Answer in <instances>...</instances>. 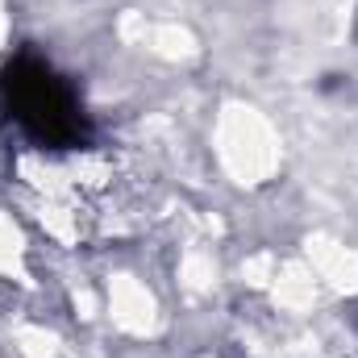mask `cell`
<instances>
[{
  "label": "cell",
  "instance_id": "cell-1",
  "mask_svg": "<svg viewBox=\"0 0 358 358\" xmlns=\"http://www.w3.org/2000/svg\"><path fill=\"white\" fill-rule=\"evenodd\" d=\"M0 96L8 117L42 146L63 150L88 138V117L76 92L34 55H21L17 63H8V71L0 76Z\"/></svg>",
  "mask_w": 358,
  "mask_h": 358
}]
</instances>
